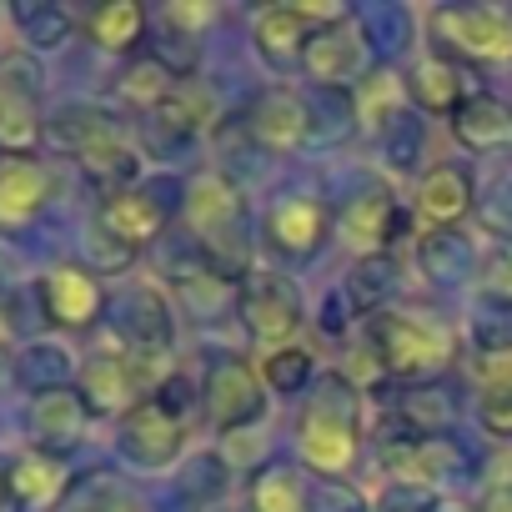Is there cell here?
I'll return each mask as SVG.
<instances>
[{
	"label": "cell",
	"instance_id": "obj_2",
	"mask_svg": "<svg viewBox=\"0 0 512 512\" xmlns=\"http://www.w3.org/2000/svg\"><path fill=\"white\" fill-rule=\"evenodd\" d=\"M297 447L317 472H347L357 457V387L347 377H322V392L297 422Z\"/></svg>",
	"mask_w": 512,
	"mask_h": 512
},
{
	"label": "cell",
	"instance_id": "obj_7",
	"mask_svg": "<svg viewBox=\"0 0 512 512\" xmlns=\"http://www.w3.org/2000/svg\"><path fill=\"white\" fill-rule=\"evenodd\" d=\"M347 11L342 6H272L262 11V21H256V51H262L267 66L287 71L307 56L312 36L332 21H342Z\"/></svg>",
	"mask_w": 512,
	"mask_h": 512
},
{
	"label": "cell",
	"instance_id": "obj_15",
	"mask_svg": "<svg viewBox=\"0 0 512 512\" xmlns=\"http://www.w3.org/2000/svg\"><path fill=\"white\" fill-rule=\"evenodd\" d=\"M452 136H457L467 151H477V156L507 151V146H512V106L497 101V96H487V91H477V96H467V101L452 111Z\"/></svg>",
	"mask_w": 512,
	"mask_h": 512
},
{
	"label": "cell",
	"instance_id": "obj_24",
	"mask_svg": "<svg viewBox=\"0 0 512 512\" xmlns=\"http://www.w3.org/2000/svg\"><path fill=\"white\" fill-rule=\"evenodd\" d=\"M91 41L106 46V51H136L141 36H146V11L136 6V0H111V6H101L91 21H86Z\"/></svg>",
	"mask_w": 512,
	"mask_h": 512
},
{
	"label": "cell",
	"instance_id": "obj_22",
	"mask_svg": "<svg viewBox=\"0 0 512 512\" xmlns=\"http://www.w3.org/2000/svg\"><path fill=\"white\" fill-rule=\"evenodd\" d=\"M412 96H417V106L422 111H432V116H452L462 101H467V86H462V71L452 66V61H437V56H427V61H417L412 66Z\"/></svg>",
	"mask_w": 512,
	"mask_h": 512
},
{
	"label": "cell",
	"instance_id": "obj_12",
	"mask_svg": "<svg viewBox=\"0 0 512 512\" xmlns=\"http://www.w3.org/2000/svg\"><path fill=\"white\" fill-rule=\"evenodd\" d=\"M51 201V171L31 156H0V231H21Z\"/></svg>",
	"mask_w": 512,
	"mask_h": 512
},
{
	"label": "cell",
	"instance_id": "obj_36",
	"mask_svg": "<svg viewBox=\"0 0 512 512\" xmlns=\"http://www.w3.org/2000/svg\"><path fill=\"white\" fill-rule=\"evenodd\" d=\"M166 21H171V26H206L211 11H206V6H166Z\"/></svg>",
	"mask_w": 512,
	"mask_h": 512
},
{
	"label": "cell",
	"instance_id": "obj_37",
	"mask_svg": "<svg viewBox=\"0 0 512 512\" xmlns=\"http://www.w3.org/2000/svg\"><path fill=\"white\" fill-rule=\"evenodd\" d=\"M477 512H512V482H497V487L477 502Z\"/></svg>",
	"mask_w": 512,
	"mask_h": 512
},
{
	"label": "cell",
	"instance_id": "obj_10",
	"mask_svg": "<svg viewBox=\"0 0 512 512\" xmlns=\"http://www.w3.org/2000/svg\"><path fill=\"white\" fill-rule=\"evenodd\" d=\"M367 61H372L367 31H362V21H352V16L322 26V31L312 36L307 56H302L307 76H312L317 86H332V91H337V86H352V81L367 71Z\"/></svg>",
	"mask_w": 512,
	"mask_h": 512
},
{
	"label": "cell",
	"instance_id": "obj_25",
	"mask_svg": "<svg viewBox=\"0 0 512 512\" xmlns=\"http://www.w3.org/2000/svg\"><path fill=\"white\" fill-rule=\"evenodd\" d=\"M342 231H347V241H352L357 251L387 246L392 231H397V206H392V196H357L352 211H347V221H342Z\"/></svg>",
	"mask_w": 512,
	"mask_h": 512
},
{
	"label": "cell",
	"instance_id": "obj_32",
	"mask_svg": "<svg viewBox=\"0 0 512 512\" xmlns=\"http://www.w3.org/2000/svg\"><path fill=\"white\" fill-rule=\"evenodd\" d=\"M21 26H26V46H36V51H56V46L71 41V16L56 11V6L21 11Z\"/></svg>",
	"mask_w": 512,
	"mask_h": 512
},
{
	"label": "cell",
	"instance_id": "obj_29",
	"mask_svg": "<svg viewBox=\"0 0 512 512\" xmlns=\"http://www.w3.org/2000/svg\"><path fill=\"white\" fill-rule=\"evenodd\" d=\"M477 422L492 437H512V367H492L477 392Z\"/></svg>",
	"mask_w": 512,
	"mask_h": 512
},
{
	"label": "cell",
	"instance_id": "obj_9",
	"mask_svg": "<svg viewBox=\"0 0 512 512\" xmlns=\"http://www.w3.org/2000/svg\"><path fill=\"white\" fill-rule=\"evenodd\" d=\"M181 442H186V422H181V412H171L166 402H141V407H131L126 417H121V452L136 462V467H146V472H161V467H171L176 457H181Z\"/></svg>",
	"mask_w": 512,
	"mask_h": 512
},
{
	"label": "cell",
	"instance_id": "obj_8",
	"mask_svg": "<svg viewBox=\"0 0 512 512\" xmlns=\"http://www.w3.org/2000/svg\"><path fill=\"white\" fill-rule=\"evenodd\" d=\"M41 91L46 76L36 71V61H0V146L26 151L41 141Z\"/></svg>",
	"mask_w": 512,
	"mask_h": 512
},
{
	"label": "cell",
	"instance_id": "obj_17",
	"mask_svg": "<svg viewBox=\"0 0 512 512\" xmlns=\"http://www.w3.org/2000/svg\"><path fill=\"white\" fill-rule=\"evenodd\" d=\"M251 136L272 146V151H297L302 136H307V106L297 91H267L262 101L251 106Z\"/></svg>",
	"mask_w": 512,
	"mask_h": 512
},
{
	"label": "cell",
	"instance_id": "obj_14",
	"mask_svg": "<svg viewBox=\"0 0 512 512\" xmlns=\"http://www.w3.org/2000/svg\"><path fill=\"white\" fill-rule=\"evenodd\" d=\"M66 487H71V467H66L61 457H51V452H26V457H16L11 472H6V492H11L26 512H51V507L66 497Z\"/></svg>",
	"mask_w": 512,
	"mask_h": 512
},
{
	"label": "cell",
	"instance_id": "obj_27",
	"mask_svg": "<svg viewBox=\"0 0 512 512\" xmlns=\"http://www.w3.org/2000/svg\"><path fill=\"white\" fill-rule=\"evenodd\" d=\"M116 91H121V101H126V106H136V111H156V106L176 91V76L151 56V61H131V71L121 76V86H116Z\"/></svg>",
	"mask_w": 512,
	"mask_h": 512
},
{
	"label": "cell",
	"instance_id": "obj_38",
	"mask_svg": "<svg viewBox=\"0 0 512 512\" xmlns=\"http://www.w3.org/2000/svg\"><path fill=\"white\" fill-rule=\"evenodd\" d=\"M0 492H6V482H0Z\"/></svg>",
	"mask_w": 512,
	"mask_h": 512
},
{
	"label": "cell",
	"instance_id": "obj_19",
	"mask_svg": "<svg viewBox=\"0 0 512 512\" xmlns=\"http://www.w3.org/2000/svg\"><path fill=\"white\" fill-rule=\"evenodd\" d=\"M46 136H51V146H61V151H71V156L81 161V156L96 151L101 141L121 136V126H116V116L101 111V106H61V111L46 121Z\"/></svg>",
	"mask_w": 512,
	"mask_h": 512
},
{
	"label": "cell",
	"instance_id": "obj_13",
	"mask_svg": "<svg viewBox=\"0 0 512 512\" xmlns=\"http://www.w3.org/2000/svg\"><path fill=\"white\" fill-rule=\"evenodd\" d=\"M86 432V402L81 392H66V387H46L31 397V437H36V452H66L71 442H81Z\"/></svg>",
	"mask_w": 512,
	"mask_h": 512
},
{
	"label": "cell",
	"instance_id": "obj_23",
	"mask_svg": "<svg viewBox=\"0 0 512 512\" xmlns=\"http://www.w3.org/2000/svg\"><path fill=\"white\" fill-rule=\"evenodd\" d=\"M211 91H201V86H176L151 116H156V126L166 131V136H176V141H196L206 126H211Z\"/></svg>",
	"mask_w": 512,
	"mask_h": 512
},
{
	"label": "cell",
	"instance_id": "obj_34",
	"mask_svg": "<svg viewBox=\"0 0 512 512\" xmlns=\"http://www.w3.org/2000/svg\"><path fill=\"white\" fill-rule=\"evenodd\" d=\"M312 512H367V502H362V492L347 487V482H322V487L312 492Z\"/></svg>",
	"mask_w": 512,
	"mask_h": 512
},
{
	"label": "cell",
	"instance_id": "obj_21",
	"mask_svg": "<svg viewBox=\"0 0 512 512\" xmlns=\"http://www.w3.org/2000/svg\"><path fill=\"white\" fill-rule=\"evenodd\" d=\"M322 226H327V211H322L312 196L277 201L272 216H267V236H272V246H282V251H312L317 236H322Z\"/></svg>",
	"mask_w": 512,
	"mask_h": 512
},
{
	"label": "cell",
	"instance_id": "obj_28",
	"mask_svg": "<svg viewBox=\"0 0 512 512\" xmlns=\"http://www.w3.org/2000/svg\"><path fill=\"white\" fill-rule=\"evenodd\" d=\"M302 507H307V492L292 467H267L251 482V512H302Z\"/></svg>",
	"mask_w": 512,
	"mask_h": 512
},
{
	"label": "cell",
	"instance_id": "obj_20",
	"mask_svg": "<svg viewBox=\"0 0 512 512\" xmlns=\"http://www.w3.org/2000/svg\"><path fill=\"white\" fill-rule=\"evenodd\" d=\"M417 211L432 226H452L472 211V176L462 166H432L417 186Z\"/></svg>",
	"mask_w": 512,
	"mask_h": 512
},
{
	"label": "cell",
	"instance_id": "obj_35",
	"mask_svg": "<svg viewBox=\"0 0 512 512\" xmlns=\"http://www.w3.org/2000/svg\"><path fill=\"white\" fill-rule=\"evenodd\" d=\"M482 282H487L492 292H512V236L497 241V246L482 256Z\"/></svg>",
	"mask_w": 512,
	"mask_h": 512
},
{
	"label": "cell",
	"instance_id": "obj_5",
	"mask_svg": "<svg viewBox=\"0 0 512 512\" xmlns=\"http://www.w3.org/2000/svg\"><path fill=\"white\" fill-rule=\"evenodd\" d=\"M236 307H241V322L251 327V337H262V342H292L297 337V327H302V292H297V282L292 277H282V272H251L246 282H241V297H236Z\"/></svg>",
	"mask_w": 512,
	"mask_h": 512
},
{
	"label": "cell",
	"instance_id": "obj_1",
	"mask_svg": "<svg viewBox=\"0 0 512 512\" xmlns=\"http://www.w3.org/2000/svg\"><path fill=\"white\" fill-rule=\"evenodd\" d=\"M367 347H372L377 367L402 382H422V377L452 367V357H457L452 327L427 312H377L367 322Z\"/></svg>",
	"mask_w": 512,
	"mask_h": 512
},
{
	"label": "cell",
	"instance_id": "obj_30",
	"mask_svg": "<svg viewBox=\"0 0 512 512\" xmlns=\"http://www.w3.org/2000/svg\"><path fill=\"white\" fill-rule=\"evenodd\" d=\"M422 267H427V277L452 282V277H462V272L472 267V251H467V241H462V236L437 231V236H427V241H422Z\"/></svg>",
	"mask_w": 512,
	"mask_h": 512
},
{
	"label": "cell",
	"instance_id": "obj_6",
	"mask_svg": "<svg viewBox=\"0 0 512 512\" xmlns=\"http://www.w3.org/2000/svg\"><path fill=\"white\" fill-rule=\"evenodd\" d=\"M141 362H156V357H136L131 347H111V342L86 352V362H81V402L96 407V412L141 407V387H146Z\"/></svg>",
	"mask_w": 512,
	"mask_h": 512
},
{
	"label": "cell",
	"instance_id": "obj_18",
	"mask_svg": "<svg viewBox=\"0 0 512 512\" xmlns=\"http://www.w3.org/2000/svg\"><path fill=\"white\" fill-rule=\"evenodd\" d=\"M101 226H106L121 246H146V241L166 226V206H161L151 191L131 186V191H121V196H111V201H106Z\"/></svg>",
	"mask_w": 512,
	"mask_h": 512
},
{
	"label": "cell",
	"instance_id": "obj_11",
	"mask_svg": "<svg viewBox=\"0 0 512 512\" xmlns=\"http://www.w3.org/2000/svg\"><path fill=\"white\" fill-rule=\"evenodd\" d=\"M262 377H256L241 357H221L211 372H206V412L216 427L236 432V427H251L262 417Z\"/></svg>",
	"mask_w": 512,
	"mask_h": 512
},
{
	"label": "cell",
	"instance_id": "obj_16",
	"mask_svg": "<svg viewBox=\"0 0 512 512\" xmlns=\"http://www.w3.org/2000/svg\"><path fill=\"white\" fill-rule=\"evenodd\" d=\"M101 307H106V297H101V287H96L91 272H81V267H56V272L46 277V312H51V322L81 332V327H91V322L101 317Z\"/></svg>",
	"mask_w": 512,
	"mask_h": 512
},
{
	"label": "cell",
	"instance_id": "obj_31",
	"mask_svg": "<svg viewBox=\"0 0 512 512\" xmlns=\"http://www.w3.org/2000/svg\"><path fill=\"white\" fill-rule=\"evenodd\" d=\"M262 377H267V387H277V392H302L312 377H317V367H312V357L302 352V347H277L267 362H262Z\"/></svg>",
	"mask_w": 512,
	"mask_h": 512
},
{
	"label": "cell",
	"instance_id": "obj_26",
	"mask_svg": "<svg viewBox=\"0 0 512 512\" xmlns=\"http://www.w3.org/2000/svg\"><path fill=\"white\" fill-rule=\"evenodd\" d=\"M357 121L367 131H387L392 121H402V81L392 71H377L362 81L357 91Z\"/></svg>",
	"mask_w": 512,
	"mask_h": 512
},
{
	"label": "cell",
	"instance_id": "obj_33",
	"mask_svg": "<svg viewBox=\"0 0 512 512\" xmlns=\"http://www.w3.org/2000/svg\"><path fill=\"white\" fill-rule=\"evenodd\" d=\"M377 512H442V502H437V492L402 482V487H387V492H382Z\"/></svg>",
	"mask_w": 512,
	"mask_h": 512
},
{
	"label": "cell",
	"instance_id": "obj_3",
	"mask_svg": "<svg viewBox=\"0 0 512 512\" xmlns=\"http://www.w3.org/2000/svg\"><path fill=\"white\" fill-rule=\"evenodd\" d=\"M186 221H191V231L201 236L196 246L206 251V262H211L216 272H231V267H236L231 241L241 236V196H236V186H231L226 176H216V171L196 176L191 191H186Z\"/></svg>",
	"mask_w": 512,
	"mask_h": 512
},
{
	"label": "cell",
	"instance_id": "obj_4",
	"mask_svg": "<svg viewBox=\"0 0 512 512\" xmlns=\"http://www.w3.org/2000/svg\"><path fill=\"white\" fill-rule=\"evenodd\" d=\"M432 31L467 61H482V66L512 61V11L507 6H442L432 11Z\"/></svg>",
	"mask_w": 512,
	"mask_h": 512
}]
</instances>
